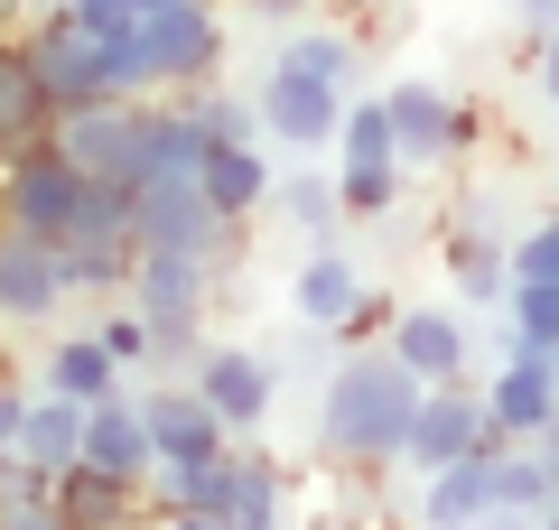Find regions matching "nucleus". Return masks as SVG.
Instances as JSON below:
<instances>
[{
	"label": "nucleus",
	"mask_w": 559,
	"mask_h": 530,
	"mask_svg": "<svg viewBox=\"0 0 559 530\" xmlns=\"http://www.w3.org/2000/svg\"><path fill=\"white\" fill-rule=\"evenodd\" d=\"M261 215H271V224H289L299 242H336V233H345L336 168H318V158H308V168H280V177H271V205H261Z\"/></svg>",
	"instance_id": "aec40b11"
},
{
	"label": "nucleus",
	"mask_w": 559,
	"mask_h": 530,
	"mask_svg": "<svg viewBox=\"0 0 559 530\" xmlns=\"http://www.w3.org/2000/svg\"><path fill=\"white\" fill-rule=\"evenodd\" d=\"M429 382L401 363L392 345H336V363H326L318 382V419H308V447H318V466H373L392 474L401 447H411V410Z\"/></svg>",
	"instance_id": "f257e3e1"
},
{
	"label": "nucleus",
	"mask_w": 559,
	"mask_h": 530,
	"mask_svg": "<svg viewBox=\"0 0 559 530\" xmlns=\"http://www.w3.org/2000/svg\"><path fill=\"white\" fill-rule=\"evenodd\" d=\"M448 279H457V308H503V289H513V242L503 233H476V224H457V233L439 242Z\"/></svg>",
	"instance_id": "5701e85b"
},
{
	"label": "nucleus",
	"mask_w": 559,
	"mask_h": 530,
	"mask_svg": "<svg viewBox=\"0 0 559 530\" xmlns=\"http://www.w3.org/2000/svg\"><path fill=\"white\" fill-rule=\"evenodd\" d=\"M382 345H392L419 382H457L466 363H476V326H466V308H392Z\"/></svg>",
	"instance_id": "dca6fc26"
},
{
	"label": "nucleus",
	"mask_w": 559,
	"mask_h": 530,
	"mask_svg": "<svg viewBox=\"0 0 559 530\" xmlns=\"http://www.w3.org/2000/svg\"><path fill=\"white\" fill-rule=\"evenodd\" d=\"M140 10H168V0H140Z\"/></svg>",
	"instance_id": "3c124183"
},
{
	"label": "nucleus",
	"mask_w": 559,
	"mask_h": 530,
	"mask_svg": "<svg viewBox=\"0 0 559 530\" xmlns=\"http://www.w3.org/2000/svg\"><path fill=\"white\" fill-rule=\"evenodd\" d=\"M466 530H540V521H532V511H513V503H485Z\"/></svg>",
	"instance_id": "a19ab883"
},
{
	"label": "nucleus",
	"mask_w": 559,
	"mask_h": 530,
	"mask_svg": "<svg viewBox=\"0 0 559 530\" xmlns=\"http://www.w3.org/2000/svg\"><path fill=\"white\" fill-rule=\"evenodd\" d=\"M476 447H495L485 392L466 373L457 382H429L419 410H411V447H401V466H411V474H439V466H457V456H476Z\"/></svg>",
	"instance_id": "1a4fd4ad"
},
{
	"label": "nucleus",
	"mask_w": 559,
	"mask_h": 530,
	"mask_svg": "<svg viewBox=\"0 0 559 530\" xmlns=\"http://www.w3.org/2000/svg\"><path fill=\"white\" fill-rule=\"evenodd\" d=\"M503 335L559 353V279H513V289H503Z\"/></svg>",
	"instance_id": "7c9ffc66"
},
{
	"label": "nucleus",
	"mask_w": 559,
	"mask_h": 530,
	"mask_svg": "<svg viewBox=\"0 0 559 530\" xmlns=\"http://www.w3.org/2000/svg\"><path fill=\"white\" fill-rule=\"evenodd\" d=\"M10 373H20V353H10V326H0V382H10Z\"/></svg>",
	"instance_id": "a18cd8bd"
},
{
	"label": "nucleus",
	"mask_w": 559,
	"mask_h": 530,
	"mask_svg": "<svg viewBox=\"0 0 559 530\" xmlns=\"http://www.w3.org/2000/svg\"><path fill=\"white\" fill-rule=\"evenodd\" d=\"M345 10H382V0H345Z\"/></svg>",
	"instance_id": "8fccbe9b"
},
{
	"label": "nucleus",
	"mask_w": 559,
	"mask_h": 530,
	"mask_svg": "<svg viewBox=\"0 0 559 530\" xmlns=\"http://www.w3.org/2000/svg\"><path fill=\"white\" fill-rule=\"evenodd\" d=\"M84 466H103V474H159V447H150V419H140V392L121 382L112 400H94L84 410Z\"/></svg>",
	"instance_id": "6ab92c4d"
},
{
	"label": "nucleus",
	"mask_w": 559,
	"mask_h": 530,
	"mask_svg": "<svg viewBox=\"0 0 559 530\" xmlns=\"http://www.w3.org/2000/svg\"><path fill=\"white\" fill-rule=\"evenodd\" d=\"M550 149H559V103H550Z\"/></svg>",
	"instance_id": "09e8293b"
},
{
	"label": "nucleus",
	"mask_w": 559,
	"mask_h": 530,
	"mask_svg": "<svg viewBox=\"0 0 559 530\" xmlns=\"http://www.w3.org/2000/svg\"><path fill=\"white\" fill-rule=\"evenodd\" d=\"M540 530H559V511H550V521H540Z\"/></svg>",
	"instance_id": "603ef678"
},
{
	"label": "nucleus",
	"mask_w": 559,
	"mask_h": 530,
	"mask_svg": "<svg viewBox=\"0 0 559 530\" xmlns=\"http://www.w3.org/2000/svg\"><path fill=\"white\" fill-rule=\"evenodd\" d=\"M336 158H401V149H392V112H382V94H345Z\"/></svg>",
	"instance_id": "473e14b6"
},
{
	"label": "nucleus",
	"mask_w": 559,
	"mask_h": 530,
	"mask_svg": "<svg viewBox=\"0 0 559 530\" xmlns=\"http://www.w3.org/2000/svg\"><path fill=\"white\" fill-rule=\"evenodd\" d=\"M382 326H392V298L364 289V298H355V316L336 326V345H382Z\"/></svg>",
	"instance_id": "e433bc0d"
},
{
	"label": "nucleus",
	"mask_w": 559,
	"mask_h": 530,
	"mask_svg": "<svg viewBox=\"0 0 559 530\" xmlns=\"http://www.w3.org/2000/svg\"><path fill=\"white\" fill-rule=\"evenodd\" d=\"M485 474H495V503L532 511V521L559 511V466L532 447V437H495V447H485Z\"/></svg>",
	"instance_id": "b1692460"
},
{
	"label": "nucleus",
	"mask_w": 559,
	"mask_h": 530,
	"mask_svg": "<svg viewBox=\"0 0 559 530\" xmlns=\"http://www.w3.org/2000/svg\"><path fill=\"white\" fill-rule=\"evenodd\" d=\"M84 326H94V335H103V353H112L121 373H150V316H140V308H131V298H103V308H94V316H84Z\"/></svg>",
	"instance_id": "2f4dec72"
},
{
	"label": "nucleus",
	"mask_w": 559,
	"mask_h": 530,
	"mask_svg": "<svg viewBox=\"0 0 559 530\" xmlns=\"http://www.w3.org/2000/svg\"><path fill=\"white\" fill-rule=\"evenodd\" d=\"M57 140L66 158H75L84 177H103V186H140V168H150V94L140 103H84V112H57Z\"/></svg>",
	"instance_id": "6e6552de"
},
{
	"label": "nucleus",
	"mask_w": 559,
	"mask_h": 530,
	"mask_svg": "<svg viewBox=\"0 0 559 530\" xmlns=\"http://www.w3.org/2000/svg\"><path fill=\"white\" fill-rule=\"evenodd\" d=\"M0 28H20V0H0Z\"/></svg>",
	"instance_id": "49530a36"
},
{
	"label": "nucleus",
	"mask_w": 559,
	"mask_h": 530,
	"mask_svg": "<svg viewBox=\"0 0 559 530\" xmlns=\"http://www.w3.org/2000/svg\"><path fill=\"white\" fill-rule=\"evenodd\" d=\"M66 20L103 47V38H131V28H140V0H66Z\"/></svg>",
	"instance_id": "72a5a7b5"
},
{
	"label": "nucleus",
	"mask_w": 559,
	"mask_h": 530,
	"mask_svg": "<svg viewBox=\"0 0 559 530\" xmlns=\"http://www.w3.org/2000/svg\"><path fill=\"white\" fill-rule=\"evenodd\" d=\"M485 503H495L485 447H476V456H457V466H439V474H419V530H466Z\"/></svg>",
	"instance_id": "393cba45"
},
{
	"label": "nucleus",
	"mask_w": 559,
	"mask_h": 530,
	"mask_svg": "<svg viewBox=\"0 0 559 530\" xmlns=\"http://www.w3.org/2000/svg\"><path fill=\"white\" fill-rule=\"evenodd\" d=\"M234 456H242V503H234L224 530H289V484L299 474L280 466L271 447H252V437H234Z\"/></svg>",
	"instance_id": "cd10ccee"
},
{
	"label": "nucleus",
	"mask_w": 559,
	"mask_h": 530,
	"mask_svg": "<svg viewBox=\"0 0 559 530\" xmlns=\"http://www.w3.org/2000/svg\"><path fill=\"white\" fill-rule=\"evenodd\" d=\"M47 503L66 511V530H150L159 521V493L140 484V474H103V466H57V493Z\"/></svg>",
	"instance_id": "ddd939ff"
},
{
	"label": "nucleus",
	"mask_w": 559,
	"mask_h": 530,
	"mask_svg": "<svg viewBox=\"0 0 559 530\" xmlns=\"http://www.w3.org/2000/svg\"><path fill=\"white\" fill-rule=\"evenodd\" d=\"M382 112H392V149L411 168H457V94L429 75H401L382 84Z\"/></svg>",
	"instance_id": "4468645a"
},
{
	"label": "nucleus",
	"mask_w": 559,
	"mask_h": 530,
	"mask_svg": "<svg viewBox=\"0 0 559 530\" xmlns=\"http://www.w3.org/2000/svg\"><path fill=\"white\" fill-rule=\"evenodd\" d=\"M532 447H540V456H550V466H559V410H550V429H540Z\"/></svg>",
	"instance_id": "c03bdc74"
},
{
	"label": "nucleus",
	"mask_w": 559,
	"mask_h": 530,
	"mask_svg": "<svg viewBox=\"0 0 559 530\" xmlns=\"http://www.w3.org/2000/svg\"><path fill=\"white\" fill-rule=\"evenodd\" d=\"M121 298L150 316V373H187L205 353V316L224 298V270L215 261H187V252H140Z\"/></svg>",
	"instance_id": "f03ea898"
},
{
	"label": "nucleus",
	"mask_w": 559,
	"mask_h": 530,
	"mask_svg": "<svg viewBox=\"0 0 559 530\" xmlns=\"http://www.w3.org/2000/svg\"><path fill=\"white\" fill-rule=\"evenodd\" d=\"M38 131H57V112H47L38 75H28L20 28H0V149H20V140H38Z\"/></svg>",
	"instance_id": "bb28decb"
},
{
	"label": "nucleus",
	"mask_w": 559,
	"mask_h": 530,
	"mask_svg": "<svg viewBox=\"0 0 559 530\" xmlns=\"http://www.w3.org/2000/svg\"><path fill=\"white\" fill-rule=\"evenodd\" d=\"M532 65H540V103H559V28H540V47H532Z\"/></svg>",
	"instance_id": "4c0bfd02"
},
{
	"label": "nucleus",
	"mask_w": 559,
	"mask_h": 530,
	"mask_svg": "<svg viewBox=\"0 0 559 530\" xmlns=\"http://www.w3.org/2000/svg\"><path fill=\"white\" fill-rule=\"evenodd\" d=\"M84 186H94V177L66 158V140H57V131L20 140V149H0V224H20V233L66 242V224H75Z\"/></svg>",
	"instance_id": "39448f33"
},
{
	"label": "nucleus",
	"mask_w": 559,
	"mask_h": 530,
	"mask_svg": "<svg viewBox=\"0 0 559 530\" xmlns=\"http://www.w3.org/2000/svg\"><path fill=\"white\" fill-rule=\"evenodd\" d=\"M345 224H392L411 205V158H336Z\"/></svg>",
	"instance_id": "a878e982"
},
{
	"label": "nucleus",
	"mask_w": 559,
	"mask_h": 530,
	"mask_svg": "<svg viewBox=\"0 0 559 530\" xmlns=\"http://www.w3.org/2000/svg\"><path fill=\"white\" fill-rule=\"evenodd\" d=\"M131 261H140V242H131V233H66V242H57L66 298H84V308H103V298L131 289Z\"/></svg>",
	"instance_id": "412c9836"
},
{
	"label": "nucleus",
	"mask_w": 559,
	"mask_h": 530,
	"mask_svg": "<svg viewBox=\"0 0 559 530\" xmlns=\"http://www.w3.org/2000/svg\"><path fill=\"white\" fill-rule=\"evenodd\" d=\"M131 242H140V252H187V261H215L224 279H234L242 261H252V252H242V242H252V224L215 215L197 177H140V186H131Z\"/></svg>",
	"instance_id": "7ed1b4c3"
},
{
	"label": "nucleus",
	"mask_w": 559,
	"mask_h": 530,
	"mask_svg": "<svg viewBox=\"0 0 559 530\" xmlns=\"http://www.w3.org/2000/svg\"><path fill=\"white\" fill-rule=\"evenodd\" d=\"M38 392H66V400H84V410H94V400L121 392V363L103 353L94 326H75V335H57V345L38 353Z\"/></svg>",
	"instance_id": "4be33fe9"
},
{
	"label": "nucleus",
	"mask_w": 559,
	"mask_h": 530,
	"mask_svg": "<svg viewBox=\"0 0 559 530\" xmlns=\"http://www.w3.org/2000/svg\"><path fill=\"white\" fill-rule=\"evenodd\" d=\"M150 530H224V521H215V511H187V503H159V521H150Z\"/></svg>",
	"instance_id": "79ce46f5"
},
{
	"label": "nucleus",
	"mask_w": 559,
	"mask_h": 530,
	"mask_svg": "<svg viewBox=\"0 0 559 530\" xmlns=\"http://www.w3.org/2000/svg\"><path fill=\"white\" fill-rule=\"evenodd\" d=\"M0 530H66L57 503H28V511H0Z\"/></svg>",
	"instance_id": "ea45409f"
},
{
	"label": "nucleus",
	"mask_w": 559,
	"mask_h": 530,
	"mask_svg": "<svg viewBox=\"0 0 559 530\" xmlns=\"http://www.w3.org/2000/svg\"><path fill=\"white\" fill-rule=\"evenodd\" d=\"M131 47H140V94H197L224 75L234 28H224V0H168V10H140Z\"/></svg>",
	"instance_id": "20e7f679"
},
{
	"label": "nucleus",
	"mask_w": 559,
	"mask_h": 530,
	"mask_svg": "<svg viewBox=\"0 0 559 530\" xmlns=\"http://www.w3.org/2000/svg\"><path fill=\"white\" fill-rule=\"evenodd\" d=\"M271 363H280V373H318V363H336V335H326V326H308V316H299V335H289V345L271 353Z\"/></svg>",
	"instance_id": "c9c22d12"
},
{
	"label": "nucleus",
	"mask_w": 559,
	"mask_h": 530,
	"mask_svg": "<svg viewBox=\"0 0 559 530\" xmlns=\"http://www.w3.org/2000/svg\"><path fill=\"white\" fill-rule=\"evenodd\" d=\"M20 410H28V392H20V373L0 382V447H20Z\"/></svg>",
	"instance_id": "58836bf2"
},
{
	"label": "nucleus",
	"mask_w": 559,
	"mask_h": 530,
	"mask_svg": "<svg viewBox=\"0 0 559 530\" xmlns=\"http://www.w3.org/2000/svg\"><path fill=\"white\" fill-rule=\"evenodd\" d=\"M66 308H75V298H66L57 242L0 224V326H47V316H66Z\"/></svg>",
	"instance_id": "f8f14e48"
},
{
	"label": "nucleus",
	"mask_w": 559,
	"mask_h": 530,
	"mask_svg": "<svg viewBox=\"0 0 559 530\" xmlns=\"http://www.w3.org/2000/svg\"><path fill=\"white\" fill-rule=\"evenodd\" d=\"M476 392H485V419H495V437H540V429H550V410H559V353L513 345V335H503L495 382H476Z\"/></svg>",
	"instance_id": "9b49d317"
},
{
	"label": "nucleus",
	"mask_w": 559,
	"mask_h": 530,
	"mask_svg": "<svg viewBox=\"0 0 559 530\" xmlns=\"http://www.w3.org/2000/svg\"><path fill=\"white\" fill-rule=\"evenodd\" d=\"M140 419H150V447H159V466H187V456L234 447V429L215 419V400H205L187 373H159V392H140Z\"/></svg>",
	"instance_id": "2eb2a0df"
},
{
	"label": "nucleus",
	"mask_w": 559,
	"mask_h": 530,
	"mask_svg": "<svg viewBox=\"0 0 559 530\" xmlns=\"http://www.w3.org/2000/svg\"><path fill=\"white\" fill-rule=\"evenodd\" d=\"M364 289H373V279H364V261L345 252V242H308L299 270H289V316H308V326L336 335L345 316H355V298H364Z\"/></svg>",
	"instance_id": "a211bd4d"
},
{
	"label": "nucleus",
	"mask_w": 559,
	"mask_h": 530,
	"mask_svg": "<svg viewBox=\"0 0 559 530\" xmlns=\"http://www.w3.org/2000/svg\"><path fill=\"white\" fill-rule=\"evenodd\" d=\"M20 47H28V75H38L47 112H84V103H112V84H103V47L84 38L66 10H20Z\"/></svg>",
	"instance_id": "0eeeda50"
},
{
	"label": "nucleus",
	"mask_w": 559,
	"mask_h": 530,
	"mask_svg": "<svg viewBox=\"0 0 559 530\" xmlns=\"http://www.w3.org/2000/svg\"><path fill=\"white\" fill-rule=\"evenodd\" d=\"M271 140H205V158H197V186H205V205L215 215H234V224H261V205H271Z\"/></svg>",
	"instance_id": "f3484780"
},
{
	"label": "nucleus",
	"mask_w": 559,
	"mask_h": 530,
	"mask_svg": "<svg viewBox=\"0 0 559 530\" xmlns=\"http://www.w3.org/2000/svg\"><path fill=\"white\" fill-rule=\"evenodd\" d=\"M513 279H559V215H540L532 233H513Z\"/></svg>",
	"instance_id": "f704fd0d"
},
{
	"label": "nucleus",
	"mask_w": 559,
	"mask_h": 530,
	"mask_svg": "<svg viewBox=\"0 0 559 530\" xmlns=\"http://www.w3.org/2000/svg\"><path fill=\"white\" fill-rule=\"evenodd\" d=\"M20 456H38L47 474L75 466V456H84V400H66V392H28V410H20Z\"/></svg>",
	"instance_id": "c85d7f7f"
},
{
	"label": "nucleus",
	"mask_w": 559,
	"mask_h": 530,
	"mask_svg": "<svg viewBox=\"0 0 559 530\" xmlns=\"http://www.w3.org/2000/svg\"><path fill=\"white\" fill-rule=\"evenodd\" d=\"M187 382L215 400V419L234 437H252L261 419H271V400H280V363L261 345H224V335H205V353L187 363Z\"/></svg>",
	"instance_id": "9d476101"
},
{
	"label": "nucleus",
	"mask_w": 559,
	"mask_h": 530,
	"mask_svg": "<svg viewBox=\"0 0 559 530\" xmlns=\"http://www.w3.org/2000/svg\"><path fill=\"white\" fill-rule=\"evenodd\" d=\"M20 10H66V0H20Z\"/></svg>",
	"instance_id": "de8ad7c7"
},
{
	"label": "nucleus",
	"mask_w": 559,
	"mask_h": 530,
	"mask_svg": "<svg viewBox=\"0 0 559 530\" xmlns=\"http://www.w3.org/2000/svg\"><path fill=\"white\" fill-rule=\"evenodd\" d=\"M513 20H522V28L540 38V28H559V0H513Z\"/></svg>",
	"instance_id": "37998d69"
},
{
	"label": "nucleus",
	"mask_w": 559,
	"mask_h": 530,
	"mask_svg": "<svg viewBox=\"0 0 559 530\" xmlns=\"http://www.w3.org/2000/svg\"><path fill=\"white\" fill-rule=\"evenodd\" d=\"M271 57H289V65H318V75H336V84H355L364 75V38L345 20H299V28H280V47Z\"/></svg>",
	"instance_id": "c756f323"
},
{
	"label": "nucleus",
	"mask_w": 559,
	"mask_h": 530,
	"mask_svg": "<svg viewBox=\"0 0 559 530\" xmlns=\"http://www.w3.org/2000/svg\"><path fill=\"white\" fill-rule=\"evenodd\" d=\"M345 94H355V84L318 75V65H289V57H271V65H261V84H252V103H261V140H271V149H299V158L336 149Z\"/></svg>",
	"instance_id": "423d86ee"
}]
</instances>
